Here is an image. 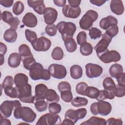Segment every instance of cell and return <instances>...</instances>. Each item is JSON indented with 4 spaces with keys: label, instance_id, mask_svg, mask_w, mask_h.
I'll list each match as a JSON object with an SVG mask.
<instances>
[{
    "label": "cell",
    "instance_id": "cell-1",
    "mask_svg": "<svg viewBox=\"0 0 125 125\" xmlns=\"http://www.w3.org/2000/svg\"><path fill=\"white\" fill-rule=\"evenodd\" d=\"M29 76L34 81L39 80L48 81L51 77L48 70L44 69L42 65L39 62H35L32 65L29 69Z\"/></svg>",
    "mask_w": 125,
    "mask_h": 125
},
{
    "label": "cell",
    "instance_id": "cell-2",
    "mask_svg": "<svg viewBox=\"0 0 125 125\" xmlns=\"http://www.w3.org/2000/svg\"><path fill=\"white\" fill-rule=\"evenodd\" d=\"M14 116L17 119H21L27 123H32L36 118L35 112L29 107L19 106L14 110Z\"/></svg>",
    "mask_w": 125,
    "mask_h": 125
},
{
    "label": "cell",
    "instance_id": "cell-3",
    "mask_svg": "<svg viewBox=\"0 0 125 125\" xmlns=\"http://www.w3.org/2000/svg\"><path fill=\"white\" fill-rule=\"evenodd\" d=\"M57 28L63 41L69 38H72L76 30V25L72 22L61 21L57 25Z\"/></svg>",
    "mask_w": 125,
    "mask_h": 125
},
{
    "label": "cell",
    "instance_id": "cell-4",
    "mask_svg": "<svg viewBox=\"0 0 125 125\" xmlns=\"http://www.w3.org/2000/svg\"><path fill=\"white\" fill-rule=\"evenodd\" d=\"M91 113L94 115L100 114L102 116H107L111 111V104L107 102L101 101L93 103L90 107Z\"/></svg>",
    "mask_w": 125,
    "mask_h": 125
},
{
    "label": "cell",
    "instance_id": "cell-5",
    "mask_svg": "<svg viewBox=\"0 0 125 125\" xmlns=\"http://www.w3.org/2000/svg\"><path fill=\"white\" fill-rule=\"evenodd\" d=\"M98 18V13L93 10H88L82 17L79 21V25L81 29L88 30L91 28L93 22Z\"/></svg>",
    "mask_w": 125,
    "mask_h": 125
},
{
    "label": "cell",
    "instance_id": "cell-6",
    "mask_svg": "<svg viewBox=\"0 0 125 125\" xmlns=\"http://www.w3.org/2000/svg\"><path fill=\"white\" fill-rule=\"evenodd\" d=\"M18 92V98L24 103L34 104L35 99L32 95V87L30 84H27L21 88L16 87Z\"/></svg>",
    "mask_w": 125,
    "mask_h": 125
},
{
    "label": "cell",
    "instance_id": "cell-7",
    "mask_svg": "<svg viewBox=\"0 0 125 125\" xmlns=\"http://www.w3.org/2000/svg\"><path fill=\"white\" fill-rule=\"evenodd\" d=\"M21 104L18 100L10 101L6 100L3 102L0 105V110L1 114L5 118L9 117L13 110L16 108L21 106Z\"/></svg>",
    "mask_w": 125,
    "mask_h": 125
},
{
    "label": "cell",
    "instance_id": "cell-8",
    "mask_svg": "<svg viewBox=\"0 0 125 125\" xmlns=\"http://www.w3.org/2000/svg\"><path fill=\"white\" fill-rule=\"evenodd\" d=\"M61 124V119L57 114L46 113L41 116L36 125H55Z\"/></svg>",
    "mask_w": 125,
    "mask_h": 125
},
{
    "label": "cell",
    "instance_id": "cell-9",
    "mask_svg": "<svg viewBox=\"0 0 125 125\" xmlns=\"http://www.w3.org/2000/svg\"><path fill=\"white\" fill-rule=\"evenodd\" d=\"M98 57L104 63L117 62L121 59V56L118 52L113 50H109L108 49Z\"/></svg>",
    "mask_w": 125,
    "mask_h": 125
},
{
    "label": "cell",
    "instance_id": "cell-10",
    "mask_svg": "<svg viewBox=\"0 0 125 125\" xmlns=\"http://www.w3.org/2000/svg\"><path fill=\"white\" fill-rule=\"evenodd\" d=\"M48 70L51 76L57 79H63L67 74L65 67L62 64L52 63L49 66Z\"/></svg>",
    "mask_w": 125,
    "mask_h": 125
},
{
    "label": "cell",
    "instance_id": "cell-11",
    "mask_svg": "<svg viewBox=\"0 0 125 125\" xmlns=\"http://www.w3.org/2000/svg\"><path fill=\"white\" fill-rule=\"evenodd\" d=\"M33 49L38 52L46 51L51 47V42L45 37H41L31 44Z\"/></svg>",
    "mask_w": 125,
    "mask_h": 125
},
{
    "label": "cell",
    "instance_id": "cell-12",
    "mask_svg": "<svg viewBox=\"0 0 125 125\" xmlns=\"http://www.w3.org/2000/svg\"><path fill=\"white\" fill-rule=\"evenodd\" d=\"M85 73L87 77L89 78H97L101 75L103 69L100 65L89 63L85 65Z\"/></svg>",
    "mask_w": 125,
    "mask_h": 125
},
{
    "label": "cell",
    "instance_id": "cell-13",
    "mask_svg": "<svg viewBox=\"0 0 125 125\" xmlns=\"http://www.w3.org/2000/svg\"><path fill=\"white\" fill-rule=\"evenodd\" d=\"M102 35V39L94 47V49L96 51L97 56L104 53L108 49L107 47L112 40V39L109 37L105 33Z\"/></svg>",
    "mask_w": 125,
    "mask_h": 125
},
{
    "label": "cell",
    "instance_id": "cell-14",
    "mask_svg": "<svg viewBox=\"0 0 125 125\" xmlns=\"http://www.w3.org/2000/svg\"><path fill=\"white\" fill-rule=\"evenodd\" d=\"M62 12L66 18L76 19L80 15L81 9L80 7H73L69 5H65L62 9Z\"/></svg>",
    "mask_w": 125,
    "mask_h": 125
},
{
    "label": "cell",
    "instance_id": "cell-15",
    "mask_svg": "<svg viewBox=\"0 0 125 125\" xmlns=\"http://www.w3.org/2000/svg\"><path fill=\"white\" fill-rule=\"evenodd\" d=\"M45 22L48 25L53 24L58 17L57 11L52 7H46L43 14Z\"/></svg>",
    "mask_w": 125,
    "mask_h": 125
},
{
    "label": "cell",
    "instance_id": "cell-16",
    "mask_svg": "<svg viewBox=\"0 0 125 125\" xmlns=\"http://www.w3.org/2000/svg\"><path fill=\"white\" fill-rule=\"evenodd\" d=\"M28 5L33 8L34 11L39 15L44 14L46 7L42 0H28L27 1Z\"/></svg>",
    "mask_w": 125,
    "mask_h": 125
},
{
    "label": "cell",
    "instance_id": "cell-17",
    "mask_svg": "<svg viewBox=\"0 0 125 125\" xmlns=\"http://www.w3.org/2000/svg\"><path fill=\"white\" fill-rule=\"evenodd\" d=\"M117 24L118 20L115 17L111 15L102 19L99 23L100 27L104 30H106L111 27L116 26Z\"/></svg>",
    "mask_w": 125,
    "mask_h": 125
},
{
    "label": "cell",
    "instance_id": "cell-18",
    "mask_svg": "<svg viewBox=\"0 0 125 125\" xmlns=\"http://www.w3.org/2000/svg\"><path fill=\"white\" fill-rule=\"evenodd\" d=\"M22 22L28 27L34 28L37 25L38 21L36 16L31 12H28L22 18Z\"/></svg>",
    "mask_w": 125,
    "mask_h": 125
},
{
    "label": "cell",
    "instance_id": "cell-19",
    "mask_svg": "<svg viewBox=\"0 0 125 125\" xmlns=\"http://www.w3.org/2000/svg\"><path fill=\"white\" fill-rule=\"evenodd\" d=\"M111 11L117 15H121L124 12V6L123 1L120 0H112L110 2Z\"/></svg>",
    "mask_w": 125,
    "mask_h": 125
},
{
    "label": "cell",
    "instance_id": "cell-20",
    "mask_svg": "<svg viewBox=\"0 0 125 125\" xmlns=\"http://www.w3.org/2000/svg\"><path fill=\"white\" fill-rule=\"evenodd\" d=\"M48 88L47 86L43 83H40L37 84L35 88V94L34 96L35 101L44 100L45 94Z\"/></svg>",
    "mask_w": 125,
    "mask_h": 125
},
{
    "label": "cell",
    "instance_id": "cell-21",
    "mask_svg": "<svg viewBox=\"0 0 125 125\" xmlns=\"http://www.w3.org/2000/svg\"><path fill=\"white\" fill-rule=\"evenodd\" d=\"M14 83L17 88H21L28 84V78L25 74L17 73L14 76Z\"/></svg>",
    "mask_w": 125,
    "mask_h": 125
},
{
    "label": "cell",
    "instance_id": "cell-22",
    "mask_svg": "<svg viewBox=\"0 0 125 125\" xmlns=\"http://www.w3.org/2000/svg\"><path fill=\"white\" fill-rule=\"evenodd\" d=\"M21 61V58L18 53L14 52L11 53L8 59V64L9 66L12 68L18 67Z\"/></svg>",
    "mask_w": 125,
    "mask_h": 125
},
{
    "label": "cell",
    "instance_id": "cell-23",
    "mask_svg": "<svg viewBox=\"0 0 125 125\" xmlns=\"http://www.w3.org/2000/svg\"><path fill=\"white\" fill-rule=\"evenodd\" d=\"M17 36L18 35L16 30L9 28L4 32L3 39L6 42L9 43H12L16 41Z\"/></svg>",
    "mask_w": 125,
    "mask_h": 125
},
{
    "label": "cell",
    "instance_id": "cell-24",
    "mask_svg": "<svg viewBox=\"0 0 125 125\" xmlns=\"http://www.w3.org/2000/svg\"><path fill=\"white\" fill-rule=\"evenodd\" d=\"M81 125H105L106 121L104 118L96 116H92L88 120L82 123Z\"/></svg>",
    "mask_w": 125,
    "mask_h": 125
},
{
    "label": "cell",
    "instance_id": "cell-25",
    "mask_svg": "<svg viewBox=\"0 0 125 125\" xmlns=\"http://www.w3.org/2000/svg\"><path fill=\"white\" fill-rule=\"evenodd\" d=\"M70 74L71 78L74 80L81 78L83 76V69L81 66L75 64L70 68Z\"/></svg>",
    "mask_w": 125,
    "mask_h": 125
},
{
    "label": "cell",
    "instance_id": "cell-26",
    "mask_svg": "<svg viewBox=\"0 0 125 125\" xmlns=\"http://www.w3.org/2000/svg\"><path fill=\"white\" fill-rule=\"evenodd\" d=\"M123 72V67L122 65L117 63L112 64L109 69V74L112 77L115 78Z\"/></svg>",
    "mask_w": 125,
    "mask_h": 125
},
{
    "label": "cell",
    "instance_id": "cell-27",
    "mask_svg": "<svg viewBox=\"0 0 125 125\" xmlns=\"http://www.w3.org/2000/svg\"><path fill=\"white\" fill-rule=\"evenodd\" d=\"M45 99L48 102L58 103L60 100V97L56 91L52 89H48L45 94Z\"/></svg>",
    "mask_w": 125,
    "mask_h": 125
},
{
    "label": "cell",
    "instance_id": "cell-28",
    "mask_svg": "<svg viewBox=\"0 0 125 125\" xmlns=\"http://www.w3.org/2000/svg\"><path fill=\"white\" fill-rule=\"evenodd\" d=\"M114 98L115 95L113 93V92L104 89L99 91V94L96 99L98 101H101L105 99L112 100Z\"/></svg>",
    "mask_w": 125,
    "mask_h": 125
},
{
    "label": "cell",
    "instance_id": "cell-29",
    "mask_svg": "<svg viewBox=\"0 0 125 125\" xmlns=\"http://www.w3.org/2000/svg\"><path fill=\"white\" fill-rule=\"evenodd\" d=\"M19 54L21 59L27 57L32 56V53L29 46L26 44H22L19 47Z\"/></svg>",
    "mask_w": 125,
    "mask_h": 125
},
{
    "label": "cell",
    "instance_id": "cell-30",
    "mask_svg": "<svg viewBox=\"0 0 125 125\" xmlns=\"http://www.w3.org/2000/svg\"><path fill=\"white\" fill-rule=\"evenodd\" d=\"M64 45L66 51L69 53H72L76 51L77 44L75 40L72 38H69L64 41Z\"/></svg>",
    "mask_w": 125,
    "mask_h": 125
},
{
    "label": "cell",
    "instance_id": "cell-31",
    "mask_svg": "<svg viewBox=\"0 0 125 125\" xmlns=\"http://www.w3.org/2000/svg\"><path fill=\"white\" fill-rule=\"evenodd\" d=\"M93 46L89 42H85L80 45V51L82 55L87 56L91 55L93 52Z\"/></svg>",
    "mask_w": 125,
    "mask_h": 125
},
{
    "label": "cell",
    "instance_id": "cell-32",
    "mask_svg": "<svg viewBox=\"0 0 125 125\" xmlns=\"http://www.w3.org/2000/svg\"><path fill=\"white\" fill-rule=\"evenodd\" d=\"M88 102V100L86 98L77 96L71 101V104L74 107H79L86 105Z\"/></svg>",
    "mask_w": 125,
    "mask_h": 125
},
{
    "label": "cell",
    "instance_id": "cell-33",
    "mask_svg": "<svg viewBox=\"0 0 125 125\" xmlns=\"http://www.w3.org/2000/svg\"><path fill=\"white\" fill-rule=\"evenodd\" d=\"M103 86L104 89L113 92L116 84L113 79L111 77H108L104 80L103 82Z\"/></svg>",
    "mask_w": 125,
    "mask_h": 125
},
{
    "label": "cell",
    "instance_id": "cell-34",
    "mask_svg": "<svg viewBox=\"0 0 125 125\" xmlns=\"http://www.w3.org/2000/svg\"><path fill=\"white\" fill-rule=\"evenodd\" d=\"M65 118H68L72 120L75 124L77 123L78 120H79L78 112L76 110H74L72 109H69L67 110L65 113L64 115Z\"/></svg>",
    "mask_w": 125,
    "mask_h": 125
},
{
    "label": "cell",
    "instance_id": "cell-35",
    "mask_svg": "<svg viewBox=\"0 0 125 125\" xmlns=\"http://www.w3.org/2000/svg\"><path fill=\"white\" fill-rule=\"evenodd\" d=\"M99 91L96 87L88 86L85 92V96L91 99H96L99 94Z\"/></svg>",
    "mask_w": 125,
    "mask_h": 125
},
{
    "label": "cell",
    "instance_id": "cell-36",
    "mask_svg": "<svg viewBox=\"0 0 125 125\" xmlns=\"http://www.w3.org/2000/svg\"><path fill=\"white\" fill-rule=\"evenodd\" d=\"M51 57L54 60H61L63 57V51L62 49L59 46L55 47L51 53Z\"/></svg>",
    "mask_w": 125,
    "mask_h": 125
},
{
    "label": "cell",
    "instance_id": "cell-37",
    "mask_svg": "<svg viewBox=\"0 0 125 125\" xmlns=\"http://www.w3.org/2000/svg\"><path fill=\"white\" fill-rule=\"evenodd\" d=\"M24 10V6L21 1H16L13 6L12 11L13 13L18 16L21 14Z\"/></svg>",
    "mask_w": 125,
    "mask_h": 125
},
{
    "label": "cell",
    "instance_id": "cell-38",
    "mask_svg": "<svg viewBox=\"0 0 125 125\" xmlns=\"http://www.w3.org/2000/svg\"><path fill=\"white\" fill-rule=\"evenodd\" d=\"M35 107L39 112L45 111L47 108V104L44 100H38L34 102Z\"/></svg>",
    "mask_w": 125,
    "mask_h": 125
},
{
    "label": "cell",
    "instance_id": "cell-39",
    "mask_svg": "<svg viewBox=\"0 0 125 125\" xmlns=\"http://www.w3.org/2000/svg\"><path fill=\"white\" fill-rule=\"evenodd\" d=\"M25 36L26 40L31 44L35 42L38 39L36 33L29 29H26L25 30Z\"/></svg>",
    "mask_w": 125,
    "mask_h": 125
},
{
    "label": "cell",
    "instance_id": "cell-40",
    "mask_svg": "<svg viewBox=\"0 0 125 125\" xmlns=\"http://www.w3.org/2000/svg\"><path fill=\"white\" fill-rule=\"evenodd\" d=\"M21 61L23 62V65L24 67L27 69L29 70L30 68L32 66V65L35 63L36 62L35 60L34 59L33 56L27 57L21 59Z\"/></svg>",
    "mask_w": 125,
    "mask_h": 125
},
{
    "label": "cell",
    "instance_id": "cell-41",
    "mask_svg": "<svg viewBox=\"0 0 125 125\" xmlns=\"http://www.w3.org/2000/svg\"><path fill=\"white\" fill-rule=\"evenodd\" d=\"M5 95L11 98H18V92L16 87L8 86L4 89Z\"/></svg>",
    "mask_w": 125,
    "mask_h": 125
},
{
    "label": "cell",
    "instance_id": "cell-42",
    "mask_svg": "<svg viewBox=\"0 0 125 125\" xmlns=\"http://www.w3.org/2000/svg\"><path fill=\"white\" fill-rule=\"evenodd\" d=\"M115 96L117 97H123L125 95V85L118 84L116 85L113 90Z\"/></svg>",
    "mask_w": 125,
    "mask_h": 125
},
{
    "label": "cell",
    "instance_id": "cell-43",
    "mask_svg": "<svg viewBox=\"0 0 125 125\" xmlns=\"http://www.w3.org/2000/svg\"><path fill=\"white\" fill-rule=\"evenodd\" d=\"M48 109L50 113L57 114L59 113L62 109L61 105L56 102H52L49 104L48 106Z\"/></svg>",
    "mask_w": 125,
    "mask_h": 125
},
{
    "label": "cell",
    "instance_id": "cell-44",
    "mask_svg": "<svg viewBox=\"0 0 125 125\" xmlns=\"http://www.w3.org/2000/svg\"><path fill=\"white\" fill-rule=\"evenodd\" d=\"M89 36L91 39L96 40L102 36V31L96 27H92L89 29Z\"/></svg>",
    "mask_w": 125,
    "mask_h": 125
},
{
    "label": "cell",
    "instance_id": "cell-45",
    "mask_svg": "<svg viewBox=\"0 0 125 125\" xmlns=\"http://www.w3.org/2000/svg\"><path fill=\"white\" fill-rule=\"evenodd\" d=\"M61 93L62 99L66 103H70L73 99V95L71 90H67L63 91Z\"/></svg>",
    "mask_w": 125,
    "mask_h": 125
},
{
    "label": "cell",
    "instance_id": "cell-46",
    "mask_svg": "<svg viewBox=\"0 0 125 125\" xmlns=\"http://www.w3.org/2000/svg\"><path fill=\"white\" fill-rule=\"evenodd\" d=\"M88 86L87 83L84 82H80L78 83L76 86V91L80 95L85 96V92Z\"/></svg>",
    "mask_w": 125,
    "mask_h": 125
},
{
    "label": "cell",
    "instance_id": "cell-47",
    "mask_svg": "<svg viewBox=\"0 0 125 125\" xmlns=\"http://www.w3.org/2000/svg\"><path fill=\"white\" fill-rule=\"evenodd\" d=\"M45 32L49 36H54L57 32V26L54 24L47 25L45 28Z\"/></svg>",
    "mask_w": 125,
    "mask_h": 125
},
{
    "label": "cell",
    "instance_id": "cell-48",
    "mask_svg": "<svg viewBox=\"0 0 125 125\" xmlns=\"http://www.w3.org/2000/svg\"><path fill=\"white\" fill-rule=\"evenodd\" d=\"M12 14L8 11H4L1 14V19L5 22L9 24L13 19Z\"/></svg>",
    "mask_w": 125,
    "mask_h": 125
},
{
    "label": "cell",
    "instance_id": "cell-49",
    "mask_svg": "<svg viewBox=\"0 0 125 125\" xmlns=\"http://www.w3.org/2000/svg\"><path fill=\"white\" fill-rule=\"evenodd\" d=\"M119 32V28L117 25L111 27L106 30L105 33L110 38L112 39L116 36Z\"/></svg>",
    "mask_w": 125,
    "mask_h": 125
},
{
    "label": "cell",
    "instance_id": "cell-50",
    "mask_svg": "<svg viewBox=\"0 0 125 125\" xmlns=\"http://www.w3.org/2000/svg\"><path fill=\"white\" fill-rule=\"evenodd\" d=\"M14 83L13 78L11 76H7L4 78L2 83H1V87L3 89L8 86H13Z\"/></svg>",
    "mask_w": 125,
    "mask_h": 125
},
{
    "label": "cell",
    "instance_id": "cell-51",
    "mask_svg": "<svg viewBox=\"0 0 125 125\" xmlns=\"http://www.w3.org/2000/svg\"><path fill=\"white\" fill-rule=\"evenodd\" d=\"M86 34L84 31L80 32L77 36V41L79 45H82L83 43L86 42Z\"/></svg>",
    "mask_w": 125,
    "mask_h": 125
},
{
    "label": "cell",
    "instance_id": "cell-52",
    "mask_svg": "<svg viewBox=\"0 0 125 125\" xmlns=\"http://www.w3.org/2000/svg\"><path fill=\"white\" fill-rule=\"evenodd\" d=\"M58 89L59 91L61 92L64 90H71V87L70 83L67 82L63 81L60 82L58 85Z\"/></svg>",
    "mask_w": 125,
    "mask_h": 125
},
{
    "label": "cell",
    "instance_id": "cell-53",
    "mask_svg": "<svg viewBox=\"0 0 125 125\" xmlns=\"http://www.w3.org/2000/svg\"><path fill=\"white\" fill-rule=\"evenodd\" d=\"M106 125H122L123 121L121 119H115L114 118H110L106 121Z\"/></svg>",
    "mask_w": 125,
    "mask_h": 125
},
{
    "label": "cell",
    "instance_id": "cell-54",
    "mask_svg": "<svg viewBox=\"0 0 125 125\" xmlns=\"http://www.w3.org/2000/svg\"><path fill=\"white\" fill-rule=\"evenodd\" d=\"M20 21L19 18L17 17H14L13 19L8 24L10 25V28L16 30L18 28V25L20 24Z\"/></svg>",
    "mask_w": 125,
    "mask_h": 125
},
{
    "label": "cell",
    "instance_id": "cell-55",
    "mask_svg": "<svg viewBox=\"0 0 125 125\" xmlns=\"http://www.w3.org/2000/svg\"><path fill=\"white\" fill-rule=\"evenodd\" d=\"M77 111L78 113L79 120L84 118L87 114V110L85 108H81L78 109H77Z\"/></svg>",
    "mask_w": 125,
    "mask_h": 125
},
{
    "label": "cell",
    "instance_id": "cell-56",
    "mask_svg": "<svg viewBox=\"0 0 125 125\" xmlns=\"http://www.w3.org/2000/svg\"><path fill=\"white\" fill-rule=\"evenodd\" d=\"M13 0H0V4L4 7H10L13 4Z\"/></svg>",
    "mask_w": 125,
    "mask_h": 125
},
{
    "label": "cell",
    "instance_id": "cell-57",
    "mask_svg": "<svg viewBox=\"0 0 125 125\" xmlns=\"http://www.w3.org/2000/svg\"><path fill=\"white\" fill-rule=\"evenodd\" d=\"M117 82L118 84L120 85H125V73L123 72L118 76L116 78Z\"/></svg>",
    "mask_w": 125,
    "mask_h": 125
},
{
    "label": "cell",
    "instance_id": "cell-58",
    "mask_svg": "<svg viewBox=\"0 0 125 125\" xmlns=\"http://www.w3.org/2000/svg\"><path fill=\"white\" fill-rule=\"evenodd\" d=\"M68 2L69 4V5L73 7H79V5L81 4V0H68Z\"/></svg>",
    "mask_w": 125,
    "mask_h": 125
},
{
    "label": "cell",
    "instance_id": "cell-59",
    "mask_svg": "<svg viewBox=\"0 0 125 125\" xmlns=\"http://www.w3.org/2000/svg\"><path fill=\"white\" fill-rule=\"evenodd\" d=\"M0 125H11V123L9 119H6V118H5L3 116V115L1 114H0Z\"/></svg>",
    "mask_w": 125,
    "mask_h": 125
},
{
    "label": "cell",
    "instance_id": "cell-60",
    "mask_svg": "<svg viewBox=\"0 0 125 125\" xmlns=\"http://www.w3.org/2000/svg\"><path fill=\"white\" fill-rule=\"evenodd\" d=\"M106 2L105 0H90V2L92 4L97 6H101Z\"/></svg>",
    "mask_w": 125,
    "mask_h": 125
},
{
    "label": "cell",
    "instance_id": "cell-61",
    "mask_svg": "<svg viewBox=\"0 0 125 125\" xmlns=\"http://www.w3.org/2000/svg\"><path fill=\"white\" fill-rule=\"evenodd\" d=\"M54 4L59 7H63L65 5L66 1L65 0H54Z\"/></svg>",
    "mask_w": 125,
    "mask_h": 125
},
{
    "label": "cell",
    "instance_id": "cell-62",
    "mask_svg": "<svg viewBox=\"0 0 125 125\" xmlns=\"http://www.w3.org/2000/svg\"><path fill=\"white\" fill-rule=\"evenodd\" d=\"M7 46L6 45L2 42H0V54L4 55L7 52Z\"/></svg>",
    "mask_w": 125,
    "mask_h": 125
},
{
    "label": "cell",
    "instance_id": "cell-63",
    "mask_svg": "<svg viewBox=\"0 0 125 125\" xmlns=\"http://www.w3.org/2000/svg\"><path fill=\"white\" fill-rule=\"evenodd\" d=\"M62 125H75V123L70 119L68 118H65L62 121Z\"/></svg>",
    "mask_w": 125,
    "mask_h": 125
},
{
    "label": "cell",
    "instance_id": "cell-64",
    "mask_svg": "<svg viewBox=\"0 0 125 125\" xmlns=\"http://www.w3.org/2000/svg\"><path fill=\"white\" fill-rule=\"evenodd\" d=\"M0 61H1L0 65H2L3 64L4 61V55H2V54H0Z\"/></svg>",
    "mask_w": 125,
    "mask_h": 125
}]
</instances>
